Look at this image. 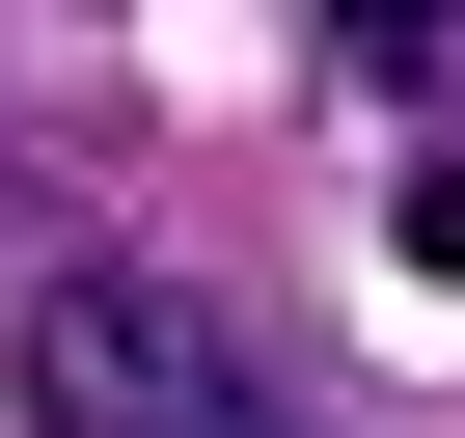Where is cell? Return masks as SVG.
Segmentation results:
<instances>
[{
    "instance_id": "6da1fadb",
    "label": "cell",
    "mask_w": 465,
    "mask_h": 438,
    "mask_svg": "<svg viewBox=\"0 0 465 438\" xmlns=\"http://www.w3.org/2000/svg\"><path fill=\"white\" fill-rule=\"evenodd\" d=\"M0 383H28V438H329L247 329H219L192 274H28V329H0Z\"/></svg>"
},
{
    "instance_id": "7a4b0ae2",
    "label": "cell",
    "mask_w": 465,
    "mask_h": 438,
    "mask_svg": "<svg viewBox=\"0 0 465 438\" xmlns=\"http://www.w3.org/2000/svg\"><path fill=\"white\" fill-rule=\"evenodd\" d=\"M329 55H356L411 137H465V0H329Z\"/></svg>"
},
{
    "instance_id": "3957f363",
    "label": "cell",
    "mask_w": 465,
    "mask_h": 438,
    "mask_svg": "<svg viewBox=\"0 0 465 438\" xmlns=\"http://www.w3.org/2000/svg\"><path fill=\"white\" fill-rule=\"evenodd\" d=\"M383 274H411V302H465V137H411V164H383Z\"/></svg>"
}]
</instances>
